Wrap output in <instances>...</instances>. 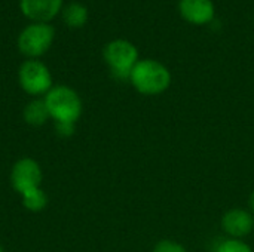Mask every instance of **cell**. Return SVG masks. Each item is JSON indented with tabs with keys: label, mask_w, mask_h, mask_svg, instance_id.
<instances>
[{
	"label": "cell",
	"mask_w": 254,
	"mask_h": 252,
	"mask_svg": "<svg viewBox=\"0 0 254 252\" xmlns=\"http://www.w3.org/2000/svg\"><path fill=\"white\" fill-rule=\"evenodd\" d=\"M214 252H254L252 250V247L244 242L243 239H225L222 241L217 247Z\"/></svg>",
	"instance_id": "obj_13"
},
{
	"label": "cell",
	"mask_w": 254,
	"mask_h": 252,
	"mask_svg": "<svg viewBox=\"0 0 254 252\" xmlns=\"http://www.w3.org/2000/svg\"><path fill=\"white\" fill-rule=\"evenodd\" d=\"M64 19L70 27H82L88 19L86 7L80 3H71L64 9Z\"/></svg>",
	"instance_id": "obj_12"
},
{
	"label": "cell",
	"mask_w": 254,
	"mask_h": 252,
	"mask_svg": "<svg viewBox=\"0 0 254 252\" xmlns=\"http://www.w3.org/2000/svg\"><path fill=\"white\" fill-rule=\"evenodd\" d=\"M249 206H250V211L254 214V190L252 192L250 198H249Z\"/></svg>",
	"instance_id": "obj_16"
},
{
	"label": "cell",
	"mask_w": 254,
	"mask_h": 252,
	"mask_svg": "<svg viewBox=\"0 0 254 252\" xmlns=\"http://www.w3.org/2000/svg\"><path fill=\"white\" fill-rule=\"evenodd\" d=\"M24 120L30 126H42L51 117L45 100H33L24 108Z\"/></svg>",
	"instance_id": "obj_10"
},
{
	"label": "cell",
	"mask_w": 254,
	"mask_h": 252,
	"mask_svg": "<svg viewBox=\"0 0 254 252\" xmlns=\"http://www.w3.org/2000/svg\"><path fill=\"white\" fill-rule=\"evenodd\" d=\"M21 199H22L24 208L28 209V211H31V212H40L48 205V196H46V193L43 192L42 187L24 193L21 196Z\"/></svg>",
	"instance_id": "obj_11"
},
{
	"label": "cell",
	"mask_w": 254,
	"mask_h": 252,
	"mask_svg": "<svg viewBox=\"0 0 254 252\" xmlns=\"http://www.w3.org/2000/svg\"><path fill=\"white\" fill-rule=\"evenodd\" d=\"M152 252H188V250L180 242H176L173 239H161L155 244Z\"/></svg>",
	"instance_id": "obj_14"
},
{
	"label": "cell",
	"mask_w": 254,
	"mask_h": 252,
	"mask_svg": "<svg viewBox=\"0 0 254 252\" xmlns=\"http://www.w3.org/2000/svg\"><path fill=\"white\" fill-rule=\"evenodd\" d=\"M55 131L60 137H71L76 131V123L70 122H55Z\"/></svg>",
	"instance_id": "obj_15"
},
{
	"label": "cell",
	"mask_w": 254,
	"mask_h": 252,
	"mask_svg": "<svg viewBox=\"0 0 254 252\" xmlns=\"http://www.w3.org/2000/svg\"><path fill=\"white\" fill-rule=\"evenodd\" d=\"M61 3L63 0H21V10L30 19L48 22L58 13Z\"/></svg>",
	"instance_id": "obj_9"
},
{
	"label": "cell",
	"mask_w": 254,
	"mask_h": 252,
	"mask_svg": "<svg viewBox=\"0 0 254 252\" xmlns=\"http://www.w3.org/2000/svg\"><path fill=\"white\" fill-rule=\"evenodd\" d=\"M104 59L110 67L113 77L129 80L134 65L138 62V50L128 40H113L104 49Z\"/></svg>",
	"instance_id": "obj_3"
},
{
	"label": "cell",
	"mask_w": 254,
	"mask_h": 252,
	"mask_svg": "<svg viewBox=\"0 0 254 252\" xmlns=\"http://www.w3.org/2000/svg\"><path fill=\"white\" fill-rule=\"evenodd\" d=\"M43 172L40 165L31 157H22L12 166L10 184L18 195H24L30 190L39 189L42 184Z\"/></svg>",
	"instance_id": "obj_6"
},
{
	"label": "cell",
	"mask_w": 254,
	"mask_h": 252,
	"mask_svg": "<svg viewBox=\"0 0 254 252\" xmlns=\"http://www.w3.org/2000/svg\"><path fill=\"white\" fill-rule=\"evenodd\" d=\"M19 85L30 95H46L52 89V77L48 67L37 61H25L19 68Z\"/></svg>",
	"instance_id": "obj_4"
},
{
	"label": "cell",
	"mask_w": 254,
	"mask_h": 252,
	"mask_svg": "<svg viewBox=\"0 0 254 252\" xmlns=\"http://www.w3.org/2000/svg\"><path fill=\"white\" fill-rule=\"evenodd\" d=\"M0 252H4V251H3V248H1V247H0Z\"/></svg>",
	"instance_id": "obj_17"
},
{
	"label": "cell",
	"mask_w": 254,
	"mask_h": 252,
	"mask_svg": "<svg viewBox=\"0 0 254 252\" xmlns=\"http://www.w3.org/2000/svg\"><path fill=\"white\" fill-rule=\"evenodd\" d=\"M179 10L183 19L195 25L208 24L214 16V6L211 0H180Z\"/></svg>",
	"instance_id": "obj_8"
},
{
	"label": "cell",
	"mask_w": 254,
	"mask_h": 252,
	"mask_svg": "<svg viewBox=\"0 0 254 252\" xmlns=\"http://www.w3.org/2000/svg\"><path fill=\"white\" fill-rule=\"evenodd\" d=\"M222 230L231 239H244L254 230V214L250 209L231 208L222 215Z\"/></svg>",
	"instance_id": "obj_7"
},
{
	"label": "cell",
	"mask_w": 254,
	"mask_h": 252,
	"mask_svg": "<svg viewBox=\"0 0 254 252\" xmlns=\"http://www.w3.org/2000/svg\"><path fill=\"white\" fill-rule=\"evenodd\" d=\"M54 40V28L46 22H39L27 27L18 39L19 50L31 58L45 53Z\"/></svg>",
	"instance_id": "obj_5"
},
{
	"label": "cell",
	"mask_w": 254,
	"mask_h": 252,
	"mask_svg": "<svg viewBox=\"0 0 254 252\" xmlns=\"http://www.w3.org/2000/svg\"><path fill=\"white\" fill-rule=\"evenodd\" d=\"M129 82L138 94L156 97L170 88L171 73L162 62L156 59H141L134 65Z\"/></svg>",
	"instance_id": "obj_1"
},
{
	"label": "cell",
	"mask_w": 254,
	"mask_h": 252,
	"mask_svg": "<svg viewBox=\"0 0 254 252\" xmlns=\"http://www.w3.org/2000/svg\"><path fill=\"white\" fill-rule=\"evenodd\" d=\"M54 122L76 123L82 116V100L68 86H55L43 98Z\"/></svg>",
	"instance_id": "obj_2"
}]
</instances>
